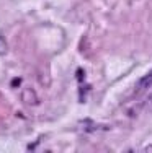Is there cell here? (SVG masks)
<instances>
[{"instance_id":"1","label":"cell","mask_w":152,"mask_h":153,"mask_svg":"<svg viewBox=\"0 0 152 153\" xmlns=\"http://www.w3.org/2000/svg\"><path fill=\"white\" fill-rule=\"evenodd\" d=\"M20 100H21V103H23L25 106H28V108L39 106V103H41V100H39L38 93H36L34 90L31 88V86H25V88L21 90Z\"/></svg>"},{"instance_id":"2","label":"cell","mask_w":152,"mask_h":153,"mask_svg":"<svg viewBox=\"0 0 152 153\" xmlns=\"http://www.w3.org/2000/svg\"><path fill=\"white\" fill-rule=\"evenodd\" d=\"M149 88H152V70L149 72V74H146L144 76L139 78V82H137L136 86H134V93L141 94V93L147 91Z\"/></svg>"},{"instance_id":"3","label":"cell","mask_w":152,"mask_h":153,"mask_svg":"<svg viewBox=\"0 0 152 153\" xmlns=\"http://www.w3.org/2000/svg\"><path fill=\"white\" fill-rule=\"evenodd\" d=\"M8 52V42H7L5 36L0 33V56H5Z\"/></svg>"},{"instance_id":"4","label":"cell","mask_w":152,"mask_h":153,"mask_svg":"<svg viewBox=\"0 0 152 153\" xmlns=\"http://www.w3.org/2000/svg\"><path fill=\"white\" fill-rule=\"evenodd\" d=\"M144 109H146L149 114H152V93L149 94V98L146 100V103H144Z\"/></svg>"},{"instance_id":"5","label":"cell","mask_w":152,"mask_h":153,"mask_svg":"<svg viewBox=\"0 0 152 153\" xmlns=\"http://www.w3.org/2000/svg\"><path fill=\"white\" fill-rule=\"evenodd\" d=\"M144 152H147V153H152V143H151V145H147V147H144Z\"/></svg>"}]
</instances>
